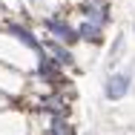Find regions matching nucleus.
I'll list each match as a JSON object with an SVG mask.
<instances>
[{
  "label": "nucleus",
  "instance_id": "obj_1",
  "mask_svg": "<svg viewBox=\"0 0 135 135\" xmlns=\"http://www.w3.org/2000/svg\"><path fill=\"white\" fill-rule=\"evenodd\" d=\"M129 92V75L127 72H118V75H112L104 86V95H107L109 101H118V98H124Z\"/></svg>",
  "mask_w": 135,
  "mask_h": 135
},
{
  "label": "nucleus",
  "instance_id": "obj_2",
  "mask_svg": "<svg viewBox=\"0 0 135 135\" xmlns=\"http://www.w3.org/2000/svg\"><path fill=\"white\" fill-rule=\"evenodd\" d=\"M46 29L52 32L57 40H63V43H75V40H78V32L69 26V23L57 20V17H49V20H46Z\"/></svg>",
  "mask_w": 135,
  "mask_h": 135
},
{
  "label": "nucleus",
  "instance_id": "obj_3",
  "mask_svg": "<svg viewBox=\"0 0 135 135\" xmlns=\"http://www.w3.org/2000/svg\"><path fill=\"white\" fill-rule=\"evenodd\" d=\"M109 9H107V3H101V0H95V3H89L86 6V23H92V26H104L109 20V15H107Z\"/></svg>",
  "mask_w": 135,
  "mask_h": 135
},
{
  "label": "nucleus",
  "instance_id": "obj_4",
  "mask_svg": "<svg viewBox=\"0 0 135 135\" xmlns=\"http://www.w3.org/2000/svg\"><path fill=\"white\" fill-rule=\"evenodd\" d=\"M9 32H12V35H15V37H17V40H23V43H26L29 49H35V52H40V43H37V40H35V35H32V32H29V29H23V26H17V23H12V26H9Z\"/></svg>",
  "mask_w": 135,
  "mask_h": 135
},
{
  "label": "nucleus",
  "instance_id": "obj_5",
  "mask_svg": "<svg viewBox=\"0 0 135 135\" xmlns=\"http://www.w3.org/2000/svg\"><path fill=\"white\" fill-rule=\"evenodd\" d=\"M75 32H78V40H81V37H83V40H92V43H98V40H101V29L92 26V23H81Z\"/></svg>",
  "mask_w": 135,
  "mask_h": 135
},
{
  "label": "nucleus",
  "instance_id": "obj_6",
  "mask_svg": "<svg viewBox=\"0 0 135 135\" xmlns=\"http://www.w3.org/2000/svg\"><path fill=\"white\" fill-rule=\"evenodd\" d=\"M46 49L55 55V63H72V55H69V49H63V46H57V43H46Z\"/></svg>",
  "mask_w": 135,
  "mask_h": 135
},
{
  "label": "nucleus",
  "instance_id": "obj_7",
  "mask_svg": "<svg viewBox=\"0 0 135 135\" xmlns=\"http://www.w3.org/2000/svg\"><path fill=\"white\" fill-rule=\"evenodd\" d=\"M43 109H49V112H63V107H66V101L60 98V95H49V98H43V104H40Z\"/></svg>",
  "mask_w": 135,
  "mask_h": 135
},
{
  "label": "nucleus",
  "instance_id": "obj_8",
  "mask_svg": "<svg viewBox=\"0 0 135 135\" xmlns=\"http://www.w3.org/2000/svg\"><path fill=\"white\" fill-rule=\"evenodd\" d=\"M52 135H72L69 121H63L60 115H55V118H52Z\"/></svg>",
  "mask_w": 135,
  "mask_h": 135
}]
</instances>
